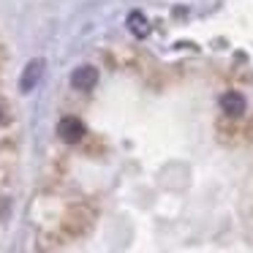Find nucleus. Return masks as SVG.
I'll list each match as a JSON object with an SVG mask.
<instances>
[{"instance_id":"nucleus-1","label":"nucleus","mask_w":253,"mask_h":253,"mask_svg":"<svg viewBox=\"0 0 253 253\" xmlns=\"http://www.w3.org/2000/svg\"><path fill=\"white\" fill-rule=\"evenodd\" d=\"M44 71H46L44 57H33V60L22 68V77H19V90H22V93H30V90H33L36 84L44 79Z\"/></svg>"},{"instance_id":"nucleus-2","label":"nucleus","mask_w":253,"mask_h":253,"mask_svg":"<svg viewBox=\"0 0 253 253\" xmlns=\"http://www.w3.org/2000/svg\"><path fill=\"white\" fill-rule=\"evenodd\" d=\"M90 223H93V212H90L87 207H74L71 212L66 215V229H68V234H74V237L84 234V231L90 229Z\"/></svg>"},{"instance_id":"nucleus-3","label":"nucleus","mask_w":253,"mask_h":253,"mask_svg":"<svg viewBox=\"0 0 253 253\" xmlns=\"http://www.w3.org/2000/svg\"><path fill=\"white\" fill-rule=\"evenodd\" d=\"M57 136L63 139L66 144H77L79 139L84 136V123L79 120V117H63L60 123H57Z\"/></svg>"},{"instance_id":"nucleus-4","label":"nucleus","mask_w":253,"mask_h":253,"mask_svg":"<svg viewBox=\"0 0 253 253\" xmlns=\"http://www.w3.org/2000/svg\"><path fill=\"white\" fill-rule=\"evenodd\" d=\"M220 109L229 117H242L248 109V101H245V95L237 93V90H226V93L220 95Z\"/></svg>"},{"instance_id":"nucleus-5","label":"nucleus","mask_w":253,"mask_h":253,"mask_svg":"<svg viewBox=\"0 0 253 253\" xmlns=\"http://www.w3.org/2000/svg\"><path fill=\"white\" fill-rule=\"evenodd\" d=\"M71 84L77 90H93L95 84H98V71H95V66H79V68H74Z\"/></svg>"},{"instance_id":"nucleus-6","label":"nucleus","mask_w":253,"mask_h":253,"mask_svg":"<svg viewBox=\"0 0 253 253\" xmlns=\"http://www.w3.org/2000/svg\"><path fill=\"white\" fill-rule=\"evenodd\" d=\"M126 25H128V30H131L133 39H144V36L150 33V22H147V17H144L142 11H131L128 19H126Z\"/></svg>"},{"instance_id":"nucleus-7","label":"nucleus","mask_w":253,"mask_h":253,"mask_svg":"<svg viewBox=\"0 0 253 253\" xmlns=\"http://www.w3.org/2000/svg\"><path fill=\"white\" fill-rule=\"evenodd\" d=\"M0 123H3V109H0Z\"/></svg>"}]
</instances>
